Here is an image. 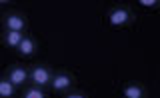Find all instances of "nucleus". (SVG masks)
I'll return each mask as SVG.
<instances>
[{"label": "nucleus", "mask_w": 160, "mask_h": 98, "mask_svg": "<svg viewBox=\"0 0 160 98\" xmlns=\"http://www.w3.org/2000/svg\"><path fill=\"white\" fill-rule=\"evenodd\" d=\"M50 78H52V72H50L48 66H34L32 70L28 72V80L38 88L50 84Z\"/></svg>", "instance_id": "f257e3e1"}, {"label": "nucleus", "mask_w": 160, "mask_h": 98, "mask_svg": "<svg viewBox=\"0 0 160 98\" xmlns=\"http://www.w3.org/2000/svg\"><path fill=\"white\" fill-rule=\"evenodd\" d=\"M128 20H130V10L124 8V6L114 8V10H110V14H108L110 26H124V24H128Z\"/></svg>", "instance_id": "f03ea898"}, {"label": "nucleus", "mask_w": 160, "mask_h": 98, "mask_svg": "<svg viewBox=\"0 0 160 98\" xmlns=\"http://www.w3.org/2000/svg\"><path fill=\"white\" fill-rule=\"evenodd\" d=\"M50 86L56 92H64L72 86V78H70L66 72H58V74H52V78H50Z\"/></svg>", "instance_id": "7ed1b4c3"}, {"label": "nucleus", "mask_w": 160, "mask_h": 98, "mask_svg": "<svg viewBox=\"0 0 160 98\" xmlns=\"http://www.w3.org/2000/svg\"><path fill=\"white\" fill-rule=\"evenodd\" d=\"M8 80L12 82L14 86H20V84H24V82L28 80V70L26 68H22V66H12L8 70Z\"/></svg>", "instance_id": "20e7f679"}, {"label": "nucleus", "mask_w": 160, "mask_h": 98, "mask_svg": "<svg viewBox=\"0 0 160 98\" xmlns=\"http://www.w3.org/2000/svg\"><path fill=\"white\" fill-rule=\"evenodd\" d=\"M4 24H6V30L22 32V30H24V26H26V20H24L20 14H8L6 20H4Z\"/></svg>", "instance_id": "39448f33"}, {"label": "nucleus", "mask_w": 160, "mask_h": 98, "mask_svg": "<svg viewBox=\"0 0 160 98\" xmlns=\"http://www.w3.org/2000/svg\"><path fill=\"white\" fill-rule=\"evenodd\" d=\"M16 50L22 56H30V54H34V52H36V42H34V38L24 36L22 40H20V44L16 46Z\"/></svg>", "instance_id": "423d86ee"}, {"label": "nucleus", "mask_w": 160, "mask_h": 98, "mask_svg": "<svg viewBox=\"0 0 160 98\" xmlns=\"http://www.w3.org/2000/svg\"><path fill=\"white\" fill-rule=\"evenodd\" d=\"M122 94H124V98H144L146 92H144V88L140 84H126Z\"/></svg>", "instance_id": "0eeeda50"}, {"label": "nucleus", "mask_w": 160, "mask_h": 98, "mask_svg": "<svg viewBox=\"0 0 160 98\" xmlns=\"http://www.w3.org/2000/svg\"><path fill=\"white\" fill-rule=\"evenodd\" d=\"M16 94V86L8 78H0V98H12Z\"/></svg>", "instance_id": "6e6552de"}, {"label": "nucleus", "mask_w": 160, "mask_h": 98, "mask_svg": "<svg viewBox=\"0 0 160 98\" xmlns=\"http://www.w3.org/2000/svg\"><path fill=\"white\" fill-rule=\"evenodd\" d=\"M22 38H24V36H22V32L6 30V34H4V44H6V46H10V48H16Z\"/></svg>", "instance_id": "1a4fd4ad"}, {"label": "nucleus", "mask_w": 160, "mask_h": 98, "mask_svg": "<svg viewBox=\"0 0 160 98\" xmlns=\"http://www.w3.org/2000/svg\"><path fill=\"white\" fill-rule=\"evenodd\" d=\"M24 98H46V92L38 86H30L26 92H24Z\"/></svg>", "instance_id": "9d476101"}, {"label": "nucleus", "mask_w": 160, "mask_h": 98, "mask_svg": "<svg viewBox=\"0 0 160 98\" xmlns=\"http://www.w3.org/2000/svg\"><path fill=\"white\" fill-rule=\"evenodd\" d=\"M140 4H142L144 8H156L158 6V0H140Z\"/></svg>", "instance_id": "9b49d317"}, {"label": "nucleus", "mask_w": 160, "mask_h": 98, "mask_svg": "<svg viewBox=\"0 0 160 98\" xmlns=\"http://www.w3.org/2000/svg\"><path fill=\"white\" fill-rule=\"evenodd\" d=\"M64 98H86V96H84L82 92H68V94L64 96Z\"/></svg>", "instance_id": "f8f14e48"}]
</instances>
